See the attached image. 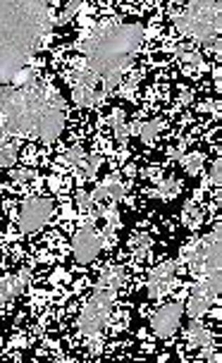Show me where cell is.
Listing matches in <instances>:
<instances>
[{"label":"cell","mask_w":222,"mask_h":363,"mask_svg":"<svg viewBox=\"0 0 222 363\" xmlns=\"http://www.w3.org/2000/svg\"><path fill=\"white\" fill-rule=\"evenodd\" d=\"M48 0H0V82L10 84L48 38Z\"/></svg>","instance_id":"1"},{"label":"cell","mask_w":222,"mask_h":363,"mask_svg":"<svg viewBox=\"0 0 222 363\" xmlns=\"http://www.w3.org/2000/svg\"><path fill=\"white\" fill-rule=\"evenodd\" d=\"M146 29L143 24H108L84 41V67L91 69L103 84V94H113L120 86L122 74L139 53Z\"/></svg>","instance_id":"2"},{"label":"cell","mask_w":222,"mask_h":363,"mask_svg":"<svg viewBox=\"0 0 222 363\" xmlns=\"http://www.w3.org/2000/svg\"><path fill=\"white\" fill-rule=\"evenodd\" d=\"M55 91L43 82L29 86H8L0 91V125L5 134L12 136H34L45 108Z\"/></svg>","instance_id":"3"},{"label":"cell","mask_w":222,"mask_h":363,"mask_svg":"<svg viewBox=\"0 0 222 363\" xmlns=\"http://www.w3.org/2000/svg\"><path fill=\"white\" fill-rule=\"evenodd\" d=\"M172 24L179 34L213 45L220 36V0H187L184 10L174 12Z\"/></svg>","instance_id":"4"},{"label":"cell","mask_w":222,"mask_h":363,"mask_svg":"<svg viewBox=\"0 0 222 363\" xmlns=\"http://www.w3.org/2000/svg\"><path fill=\"white\" fill-rule=\"evenodd\" d=\"M117 291L113 289H98L91 294L87 306L82 308L79 320H77V330L84 337H98L106 330L110 315H113V303H115Z\"/></svg>","instance_id":"5"},{"label":"cell","mask_w":222,"mask_h":363,"mask_svg":"<svg viewBox=\"0 0 222 363\" xmlns=\"http://www.w3.org/2000/svg\"><path fill=\"white\" fill-rule=\"evenodd\" d=\"M53 216V201L45 196H29L19 206V230L34 235Z\"/></svg>","instance_id":"6"},{"label":"cell","mask_w":222,"mask_h":363,"mask_svg":"<svg viewBox=\"0 0 222 363\" xmlns=\"http://www.w3.org/2000/svg\"><path fill=\"white\" fill-rule=\"evenodd\" d=\"M65 120H67V108H65L60 96L53 94L41 122H38L36 139L41 141V144H53V141H57L65 129Z\"/></svg>","instance_id":"7"},{"label":"cell","mask_w":222,"mask_h":363,"mask_svg":"<svg viewBox=\"0 0 222 363\" xmlns=\"http://www.w3.org/2000/svg\"><path fill=\"white\" fill-rule=\"evenodd\" d=\"M103 249V239L101 232H96L94 227H79L72 237V256L74 263L79 265H91L98 258Z\"/></svg>","instance_id":"8"},{"label":"cell","mask_w":222,"mask_h":363,"mask_svg":"<svg viewBox=\"0 0 222 363\" xmlns=\"http://www.w3.org/2000/svg\"><path fill=\"white\" fill-rule=\"evenodd\" d=\"M182 318H184V303L182 301H170L165 306H160L155 313L151 315V330L155 333V337L160 340H170L182 325Z\"/></svg>","instance_id":"9"},{"label":"cell","mask_w":222,"mask_h":363,"mask_svg":"<svg viewBox=\"0 0 222 363\" xmlns=\"http://www.w3.org/2000/svg\"><path fill=\"white\" fill-rule=\"evenodd\" d=\"M174 275H177V263L174 261H165L160 265L148 272V280H146V291L151 299H158V296L167 294L174 284Z\"/></svg>","instance_id":"10"},{"label":"cell","mask_w":222,"mask_h":363,"mask_svg":"<svg viewBox=\"0 0 222 363\" xmlns=\"http://www.w3.org/2000/svg\"><path fill=\"white\" fill-rule=\"evenodd\" d=\"M34 280L31 268H19L15 275H8L0 280V306H8L10 301H15L17 296L24 294V289L29 287Z\"/></svg>","instance_id":"11"},{"label":"cell","mask_w":222,"mask_h":363,"mask_svg":"<svg viewBox=\"0 0 222 363\" xmlns=\"http://www.w3.org/2000/svg\"><path fill=\"white\" fill-rule=\"evenodd\" d=\"M187 345L194 347V349H211L213 345V333L208 330L201 318H192L187 328Z\"/></svg>","instance_id":"12"},{"label":"cell","mask_w":222,"mask_h":363,"mask_svg":"<svg viewBox=\"0 0 222 363\" xmlns=\"http://www.w3.org/2000/svg\"><path fill=\"white\" fill-rule=\"evenodd\" d=\"M127 280V270L122 265H108L106 270L101 272L98 277V289H113V291H120V287L125 284Z\"/></svg>","instance_id":"13"},{"label":"cell","mask_w":222,"mask_h":363,"mask_svg":"<svg viewBox=\"0 0 222 363\" xmlns=\"http://www.w3.org/2000/svg\"><path fill=\"white\" fill-rule=\"evenodd\" d=\"M110 127H113V134H115V139L120 141V146H127V141H129V136H132L134 127L127 125L125 110H115V113L110 115Z\"/></svg>","instance_id":"14"},{"label":"cell","mask_w":222,"mask_h":363,"mask_svg":"<svg viewBox=\"0 0 222 363\" xmlns=\"http://www.w3.org/2000/svg\"><path fill=\"white\" fill-rule=\"evenodd\" d=\"M211 306H213V301L204 299V296L192 294L187 299V303H184V315H189V318H204L208 311H211Z\"/></svg>","instance_id":"15"},{"label":"cell","mask_w":222,"mask_h":363,"mask_svg":"<svg viewBox=\"0 0 222 363\" xmlns=\"http://www.w3.org/2000/svg\"><path fill=\"white\" fill-rule=\"evenodd\" d=\"M160 129H162V122L160 120H146V122H141L139 127H134V132H139L143 144H153V141L158 139Z\"/></svg>","instance_id":"16"},{"label":"cell","mask_w":222,"mask_h":363,"mask_svg":"<svg viewBox=\"0 0 222 363\" xmlns=\"http://www.w3.org/2000/svg\"><path fill=\"white\" fill-rule=\"evenodd\" d=\"M177 160H179L182 170H184L187 174H199L201 170H204V163H206L204 153H184V155H179Z\"/></svg>","instance_id":"17"},{"label":"cell","mask_w":222,"mask_h":363,"mask_svg":"<svg viewBox=\"0 0 222 363\" xmlns=\"http://www.w3.org/2000/svg\"><path fill=\"white\" fill-rule=\"evenodd\" d=\"M103 163V158L98 153H91V155H84V160L79 165H77V170H82V177L84 179H94L96 177V172H98V167H101Z\"/></svg>","instance_id":"18"},{"label":"cell","mask_w":222,"mask_h":363,"mask_svg":"<svg viewBox=\"0 0 222 363\" xmlns=\"http://www.w3.org/2000/svg\"><path fill=\"white\" fill-rule=\"evenodd\" d=\"M151 246H153V242H151V237H148L146 232L136 235V237L132 239V254H134L136 261H143V258L151 254Z\"/></svg>","instance_id":"19"},{"label":"cell","mask_w":222,"mask_h":363,"mask_svg":"<svg viewBox=\"0 0 222 363\" xmlns=\"http://www.w3.org/2000/svg\"><path fill=\"white\" fill-rule=\"evenodd\" d=\"M103 186H106V191H108V201H115V203L125 199V194H127L125 184H122V182L117 179V177H108Z\"/></svg>","instance_id":"20"},{"label":"cell","mask_w":222,"mask_h":363,"mask_svg":"<svg viewBox=\"0 0 222 363\" xmlns=\"http://www.w3.org/2000/svg\"><path fill=\"white\" fill-rule=\"evenodd\" d=\"M174 55H177L182 62L194 65V67H199V65H204V55H201L199 50H189L187 45H177V48H174Z\"/></svg>","instance_id":"21"},{"label":"cell","mask_w":222,"mask_h":363,"mask_svg":"<svg viewBox=\"0 0 222 363\" xmlns=\"http://www.w3.org/2000/svg\"><path fill=\"white\" fill-rule=\"evenodd\" d=\"M177 191H179V182L174 179V177H165L160 182V186H158V194L162 199H172V196H177Z\"/></svg>","instance_id":"22"},{"label":"cell","mask_w":222,"mask_h":363,"mask_svg":"<svg viewBox=\"0 0 222 363\" xmlns=\"http://www.w3.org/2000/svg\"><path fill=\"white\" fill-rule=\"evenodd\" d=\"M17 160V146L15 144H5L0 151V167H12Z\"/></svg>","instance_id":"23"},{"label":"cell","mask_w":222,"mask_h":363,"mask_svg":"<svg viewBox=\"0 0 222 363\" xmlns=\"http://www.w3.org/2000/svg\"><path fill=\"white\" fill-rule=\"evenodd\" d=\"M84 155H87V153H84V148L79 144H74V146L67 148V153H65V160H67V165H74L77 167L84 160Z\"/></svg>","instance_id":"24"},{"label":"cell","mask_w":222,"mask_h":363,"mask_svg":"<svg viewBox=\"0 0 222 363\" xmlns=\"http://www.w3.org/2000/svg\"><path fill=\"white\" fill-rule=\"evenodd\" d=\"M79 8H82V0H67V5H65V12H62V17H60V22L65 24V22H70L72 17L79 12Z\"/></svg>","instance_id":"25"},{"label":"cell","mask_w":222,"mask_h":363,"mask_svg":"<svg viewBox=\"0 0 222 363\" xmlns=\"http://www.w3.org/2000/svg\"><path fill=\"white\" fill-rule=\"evenodd\" d=\"M12 179H15L17 184H24V182L36 179V172L29 170V167H24V170H15V172H12Z\"/></svg>","instance_id":"26"},{"label":"cell","mask_w":222,"mask_h":363,"mask_svg":"<svg viewBox=\"0 0 222 363\" xmlns=\"http://www.w3.org/2000/svg\"><path fill=\"white\" fill-rule=\"evenodd\" d=\"M211 182L215 186H220L222 184V158H218L213 163V170H211Z\"/></svg>","instance_id":"27"},{"label":"cell","mask_w":222,"mask_h":363,"mask_svg":"<svg viewBox=\"0 0 222 363\" xmlns=\"http://www.w3.org/2000/svg\"><path fill=\"white\" fill-rule=\"evenodd\" d=\"M184 220H187V225L189 227H196L199 225V208H194L192 203L187 206V211H184Z\"/></svg>","instance_id":"28"},{"label":"cell","mask_w":222,"mask_h":363,"mask_svg":"<svg viewBox=\"0 0 222 363\" xmlns=\"http://www.w3.org/2000/svg\"><path fill=\"white\" fill-rule=\"evenodd\" d=\"M108 199V191H106V186H96L94 191H91V201H94V206H98V203H103V201Z\"/></svg>","instance_id":"29"},{"label":"cell","mask_w":222,"mask_h":363,"mask_svg":"<svg viewBox=\"0 0 222 363\" xmlns=\"http://www.w3.org/2000/svg\"><path fill=\"white\" fill-rule=\"evenodd\" d=\"M77 201H79V208H82V211L94 208V201H91V194H87V191H79V196H77Z\"/></svg>","instance_id":"30"},{"label":"cell","mask_w":222,"mask_h":363,"mask_svg":"<svg viewBox=\"0 0 222 363\" xmlns=\"http://www.w3.org/2000/svg\"><path fill=\"white\" fill-rule=\"evenodd\" d=\"M5 144H8V141H5V132H0V151H3Z\"/></svg>","instance_id":"31"}]
</instances>
